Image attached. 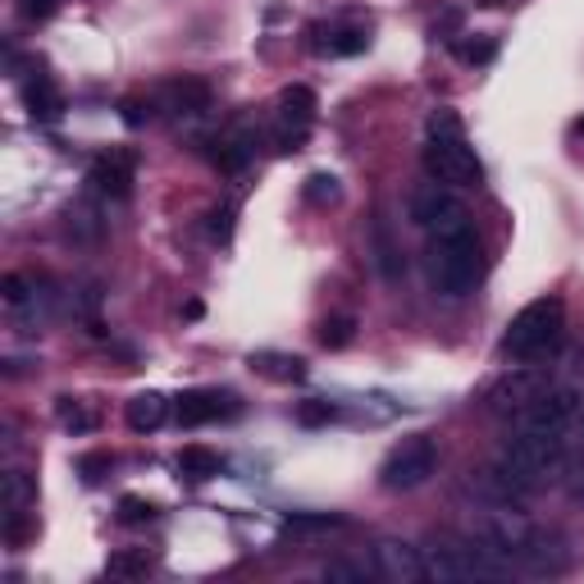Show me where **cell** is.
<instances>
[{
	"label": "cell",
	"mask_w": 584,
	"mask_h": 584,
	"mask_svg": "<svg viewBox=\"0 0 584 584\" xmlns=\"http://www.w3.org/2000/svg\"><path fill=\"white\" fill-rule=\"evenodd\" d=\"M425 233H430V279H434L438 297L461 301L476 288L480 265H484L480 238H476V225H470L466 206L457 202L448 215H438Z\"/></svg>",
	"instance_id": "cell-1"
},
{
	"label": "cell",
	"mask_w": 584,
	"mask_h": 584,
	"mask_svg": "<svg viewBox=\"0 0 584 584\" xmlns=\"http://www.w3.org/2000/svg\"><path fill=\"white\" fill-rule=\"evenodd\" d=\"M425 174L443 187H480L484 183V164L476 147L466 142V124L457 110L438 105L430 115V137H425Z\"/></svg>",
	"instance_id": "cell-2"
},
{
	"label": "cell",
	"mask_w": 584,
	"mask_h": 584,
	"mask_svg": "<svg viewBox=\"0 0 584 584\" xmlns=\"http://www.w3.org/2000/svg\"><path fill=\"white\" fill-rule=\"evenodd\" d=\"M562 333H566V301L552 293L535 297L530 306H520L512 316V324L503 333V356L512 366H535V360H543L562 343Z\"/></svg>",
	"instance_id": "cell-3"
},
{
	"label": "cell",
	"mask_w": 584,
	"mask_h": 584,
	"mask_svg": "<svg viewBox=\"0 0 584 584\" xmlns=\"http://www.w3.org/2000/svg\"><path fill=\"white\" fill-rule=\"evenodd\" d=\"M566 461V438H543V434H525L516 430L507 438L503 457H497V476H503L520 497L543 489L548 480H558V470Z\"/></svg>",
	"instance_id": "cell-4"
},
{
	"label": "cell",
	"mask_w": 584,
	"mask_h": 584,
	"mask_svg": "<svg viewBox=\"0 0 584 584\" xmlns=\"http://www.w3.org/2000/svg\"><path fill=\"white\" fill-rule=\"evenodd\" d=\"M434 470H438V443L430 434H411V438L393 443L388 457L379 461V484L388 493H411V489H421Z\"/></svg>",
	"instance_id": "cell-5"
},
{
	"label": "cell",
	"mask_w": 584,
	"mask_h": 584,
	"mask_svg": "<svg viewBox=\"0 0 584 584\" xmlns=\"http://www.w3.org/2000/svg\"><path fill=\"white\" fill-rule=\"evenodd\" d=\"M543 388H552L548 383V375L543 370H530V366H512V375H503L493 388H489V398H484V406L493 411V415H520L525 406H530Z\"/></svg>",
	"instance_id": "cell-6"
},
{
	"label": "cell",
	"mask_w": 584,
	"mask_h": 584,
	"mask_svg": "<svg viewBox=\"0 0 584 584\" xmlns=\"http://www.w3.org/2000/svg\"><path fill=\"white\" fill-rule=\"evenodd\" d=\"M88 183L96 197H110V202H128L133 197V183H137V156L133 151H105L92 160L88 170Z\"/></svg>",
	"instance_id": "cell-7"
},
{
	"label": "cell",
	"mask_w": 584,
	"mask_h": 584,
	"mask_svg": "<svg viewBox=\"0 0 584 584\" xmlns=\"http://www.w3.org/2000/svg\"><path fill=\"white\" fill-rule=\"evenodd\" d=\"M375 571L383 580H393V584H415V580H425V552L421 548H411L402 539H379L375 543Z\"/></svg>",
	"instance_id": "cell-8"
},
{
	"label": "cell",
	"mask_w": 584,
	"mask_h": 584,
	"mask_svg": "<svg viewBox=\"0 0 584 584\" xmlns=\"http://www.w3.org/2000/svg\"><path fill=\"white\" fill-rule=\"evenodd\" d=\"M238 411V398L233 393H219V388H192V393L179 398L174 415L183 430H197V425H210L219 415H233Z\"/></svg>",
	"instance_id": "cell-9"
},
{
	"label": "cell",
	"mask_w": 584,
	"mask_h": 584,
	"mask_svg": "<svg viewBox=\"0 0 584 584\" xmlns=\"http://www.w3.org/2000/svg\"><path fill=\"white\" fill-rule=\"evenodd\" d=\"M160 101H164V110H174L179 119H197V115L210 110V82L192 78V73L170 78V82H164V92H160Z\"/></svg>",
	"instance_id": "cell-10"
},
{
	"label": "cell",
	"mask_w": 584,
	"mask_h": 584,
	"mask_svg": "<svg viewBox=\"0 0 584 584\" xmlns=\"http://www.w3.org/2000/svg\"><path fill=\"white\" fill-rule=\"evenodd\" d=\"M370 252H375V270H379L383 284L406 279V256H402V247L393 238V225H388L383 215H375V225H370Z\"/></svg>",
	"instance_id": "cell-11"
},
{
	"label": "cell",
	"mask_w": 584,
	"mask_h": 584,
	"mask_svg": "<svg viewBox=\"0 0 584 584\" xmlns=\"http://www.w3.org/2000/svg\"><path fill=\"white\" fill-rule=\"evenodd\" d=\"M23 105H27V115H33L37 124H55L65 115V96H60V88H55L46 73L23 82Z\"/></svg>",
	"instance_id": "cell-12"
},
{
	"label": "cell",
	"mask_w": 584,
	"mask_h": 584,
	"mask_svg": "<svg viewBox=\"0 0 584 584\" xmlns=\"http://www.w3.org/2000/svg\"><path fill=\"white\" fill-rule=\"evenodd\" d=\"M316 92L306 88V82H293V88L279 92V124H293V128H311L316 124Z\"/></svg>",
	"instance_id": "cell-13"
},
{
	"label": "cell",
	"mask_w": 584,
	"mask_h": 584,
	"mask_svg": "<svg viewBox=\"0 0 584 584\" xmlns=\"http://www.w3.org/2000/svg\"><path fill=\"white\" fill-rule=\"evenodd\" d=\"M164 421H170V402H164L160 393H137L128 402V430L133 434H156Z\"/></svg>",
	"instance_id": "cell-14"
},
{
	"label": "cell",
	"mask_w": 584,
	"mask_h": 584,
	"mask_svg": "<svg viewBox=\"0 0 584 584\" xmlns=\"http://www.w3.org/2000/svg\"><path fill=\"white\" fill-rule=\"evenodd\" d=\"M311 46L320 50V55H360L366 50V33H360V27H311Z\"/></svg>",
	"instance_id": "cell-15"
},
{
	"label": "cell",
	"mask_w": 584,
	"mask_h": 584,
	"mask_svg": "<svg viewBox=\"0 0 584 584\" xmlns=\"http://www.w3.org/2000/svg\"><path fill=\"white\" fill-rule=\"evenodd\" d=\"M219 470H225V461H219V453L202 448V443H187V448L179 453V476H183V480H192V484H206V480H215Z\"/></svg>",
	"instance_id": "cell-16"
},
{
	"label": "cell",
	"mask_w": 584,
	"mask_h": 584,
	"mask_svg": "<svg viewBox=\"0 0 584 584\" xmlns=\"http://www.w3.org/2000/svg\"><path fill=\"white\" fill-rule=\"evenodd\" d=\"M252 370L270 375V379H279V383H297L306 379V360L301 356H284V352H256L252 360H247Z\"/></svg>",
	"instance_id": "cell-17"
},
{
	"label": "cell",
	"mask_w": 584,
	"mask_h": 584,
	"mask_svg": "<svg viewBox=\"0 0 584 584\" xmlns=\"http://www.w3.org/2000/svg\"><path fill=\"white\" fill-rule=\"evenodd\" d=\"M210 160H215L225 174H242L247 160H252V142H247V137H238V133H229V137H219V142H215Z\"/></svg>",
	"instance_id": "cell-18"
},
{
	"label": "cell",
	"mask_w": 584,
	"mask_h": 584,
	"mask_svg": "<svg viewBox=\"0 0 584 584\" xmlns=\"http://www.w3.org/2000/svg\"><path fill=\"white\" fill-rule=\"evenodd\" d=\"M37 503V480L27 470H10L5 476V512L10 516H27V507Z\"/></svg>",
	"instance_id": "cell-19"
},
{
	"label": "cell",
	"mask_w": 584,
	"mask_h": 584,
	"mask_svg": "<svg viewBox=\"0 0 584 584\" xmlns=\"http://www.w3.org/2000/svg\"><path fill=\"white\" fill-rule=\"evenodd\" d=\"M284 530L288 535H329V530H343V516H333V512H293V516H284Z\"/></svg>",
	"instance_id": "cell-20"
},
{
	"label": "cell",
	"mask_w": 584,
	"mask_h": 584,
	"mask_svg": "<svg viewBox=\"0 0 584 584\" xmlns=\"http://www.w3.org/2000/svg\"><path fill=\"white\" fill-rule=\"evenodd\" d=\"M65 225H69V233L82 238V242H96V238L105 233V225H101V215H96L92 202H73V206L65 210Z\"/></svg>",
	"instance_id": "cell-21"
},
{
	"label": "cell",
	"mask_w": 584,
	"mask_h": 584,
	"mask_svg": "<svg viewBox=\"0 0 584 584\" xmlns=\"http://www.w3.org/2000/svg\"><path fill=\"white\" fill-rule=\"evenodd\" d=\"M306 202L311 206H339L343 202V183H339V174H329V170H316L311 179H306Z\"/></svg>",
	"instance_id": "cell-22"
},
{
	"label": "cell",
	"mask_w": 584,
	"mask_h": 584,
	"mask_svg": "<svg viewBox=\"0 0 584 584\" xmlns=\"http://www.w3.org/2000/svg\"><path fill=\"white\" fill-rule=\"evenodd\" d=\"M55 415H60V425H65L69 434H92V430H96V411H88V406L73 402V398H60V402H55Z\"/></svg>",
	"instance_id": "cell-23"
},
{
	"label": "cell",
	"mask_w": 584,
	"mask_h": 584,
	"mask_svg": "<svg viewBox=\"0 0 584 584\" xmlns=\"http://www.w3.org/2000/svg\"><path fill=\"white\" fill-rule=\"evenodd\" d=\"M352 339H356V320H352V316H329V320L320 324V343H324L329 352H343Z\"/></svg>",
	"instance_id": "cell-24"
},
{
	"label": "cell",
	"mask_w": 584,
	"mask_h": 584,
	"mask_svg": "<svg viewBox=\"0 0 584 584\" xmlns=\"http://www.w3.org/2000/svg\"><path fill=\"white\" fill-rule=\"evenodd\" d=\"M119 520L124 525H147V520H156V503H147V497H137V493H124L119 497Z\"/></svg>",
	"instance_id": "cell-25"
},
{
	"label": "cell",
	"mask_w": 584,
	"mask_h": 584,
	"mask_svg": "<svg viewBox=\"0 0 584 584\" xmlns=\"http://www.w3.org/2000/svg\"><path fill=\"white\" fill-rule=\"evenodd\" d=\"M110 466H115V457H110V453H88V457H78V476L88 484H101L110 476Z\"/></svg>",
	"instance_id": "cell-26"
},
{
	"label": "cell",
	"mask_w": 584,
	"mask_h": 584,
	"mask_svg": "<svg viewBox=\"0 0 584 584\" xmlns=\"http://www.w3.org/2000/svg\"><path fill=\"white\" fill-rule=\"evenodd\" d=\"M110 575H124V580H133V575H147L151 571V558H142V552H119V558H110V566H105Z\"/></svg>",
	"instance_id": "cell-27"
},
{
	"label": "cell",
	"mask_w": 584,
	"mask_h": 584,
	"mask_svg": "<svg viewBox=\"0 0 584 584\" xmlns=\"http://www.w3.org/2000/svg\"><path fill=\"white\" fill-rule=\"evenodd\" d=\"M60 5H65V0H19V14L27 23H46V19L60 14Z\"/></svg>",
	"instance_id": "cell-28"
},
{
	"label": "cell",
	"mask_w": 584,
	"mask_h": 584,
	"mask_svg": "<svg viewBox=\"0 0 584 584\" xmlns=\"http://www.w3.org/2000/svg\"><path fill=\"white\" fill-rule=\"evenodd\" d=\"M297 421H301L306 430L329 425V421H333V406H329V402H301V406H297Z\"/></svg>",
	"instance_id": "cell-29"
},
{
	"label": "cell",
	"mask_w": 584,
	"mask_h": 584,
	"mask_svg": "<svg viewBox=\"0 0 584 584\" xmlns=\"http://www.w3.org/2000/svg\"><path fill=\"white\" fill-rule=\"evenodd\" d=\"M457 55L466 65H489L493 55H497V46L493 42H457Z\"/></svg>",
	"instance_id": "cell-30"
},
{
	"label": "cell",
	"mask_w": 584,
	"mask_h": 584,
	"mask_svg": "<svg viewBox=\"0 0 584 584\" xmlns=\"http://www.w3.org/2000/svg\"><path fill=\"white\" fill-rule=\"evenodd\" d=\"M375 566H366V562H329L324 566V580H366Z\"/></svg>",
	"instance_id": "cell-31"
},
{
	"label": "cell",
	"mask_w": 584,
	"mask_h": 584,
	"mask_svg": "<svg viewBox=\"0 0 584 584\" xmlns=\"http://www.w3.org/2000/svg\"><path fill=\"white\" fill-rule=\"evenodd\" d=\"M210 238H215V242H229V238H233V206H219V210L210 215Z\"/></svg>",
	"instance_id": "cell-32"
},
{
	"label": "cell",
	"mask_w": 584,
	"mask_h": 584,
	"mask_svg": "<svg viewBox=\"0 0 584 584\" xmlns=\"http://www.w3.org/2000/svg\"><path fill=\"white\" fill-rule=\"evenodd\" d=\"M119 110H124V124H128V128H142V124L151 119V101H137V96H128Z\"/></svg>",
	"instance_id": "cell-33"
},
{
	"label": "cell",
	"mask_w": 584,
	"mask_h": 584,
	"mask_svg": "<svg viewBox=\"0 0 584 584\" xmlns=\"http://www.w3.org/2000/svg\"><path fill=\"white\" fill-rule=\"evenodd\" d=\"M571 497H575V503H584V461L571 470Z\"/></svg>",
	"instance_id": "cell-34"
}]
</instances>
